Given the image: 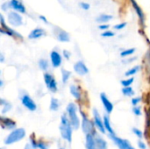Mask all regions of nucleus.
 Listing matches in <instances>:
<instances>
[{"mask_svg": "<svg viewBox=\"0 0 150 149\" xmlns=\"http://www.w3.org/2000/svg\"><path fill=\"white\" fill-rule=\"evenodd\" d=\"M73 126L69 121V119L67 114H62L61 117V125H60V133L61 136L66 141L71 143L72 141V133Z\"/></svg>", "mask_w": 150, "mask_h": 149, "instance_id": "1", "label": "nucleus"}, {"mask_svg": "<svg viewBox=\"0 0 150 149\" xmlns=\"http://www.w3.org/2000/svg\"><path fill=\"white\" fill-rule=\"evenodd\" d=\"M66 112H67V115L69 119V121H70L74 130H77L81 126V122H80V119L76 113V112H77L76 105L74 103H69L66 108Z\"/></svg>", "mask_w": 150, "mask_h": 149, "instance_id": "2", "label": "nucleus"}, {"mask_svg": "<svg viewBox=\"0 0 150 149\" xmlns=\"http://www.w3.org/2000/svg\"><path fill=\"white\" fill-rule=\"evenodd\" d=\"M25 136V131L24 128H15L12 130L10 134L4 139L5 145H11L16 142L22 141Z\"/></svg>", "mask_w": 150, "mask_h": 149, "instance_id": "3", "label": "nucleus"}, {"mask_svg": "<svg viewBox=\"0 0 150 149\" xmlns=\"http://www.w3.org/2000/svg\"><path fill=\"white\" fill-rule=\"evenodd\" d=\"M80 112H81V115H82L81 127H82V130H83V133H85V135H86V134H89V133H95V124H94V122H92L83 111H81Z\"/></svg>", "mask_w": 150, "mask_h": 149, "instance_id": "4", "label": "nucleus"}, {"mask_svg": "<svg viewBox=\"0 0 150 149\" xmlns=\"http://www.w3.org/2000/svg\"><path fill=\"white\" fill-rule=\"evenodd\" d=\"M44 81H45V83H46L47 90H49L52 93L57 92V90H58L57 82L52 74H50L48 72L44 73Z\"/></svg>", "mask_w": 150, "mask_h": 149, "instance_id": "5", "label": "nucleus"}, {"mask_svg": "<svg viewBox=\"0 0 150 149\" xmlns=\"http://www.w3.org/2000/svg\"><path fill=\"white\" fill-rule=\"evenodd\" d=\"M7 20L9 22L10 25H11L12 26L18 27L23 25V18L22 16L19 14V12L12 11H10L7 15Z\"/></svg>", "mask_w": 150, "mask_h": 149, "instance_id": "6", "label": "nucleus"}, {"mask_svg": "<svg viewBox=\"0 0 150 149\" xmlns=\"http://www.w3.org/2000/svg\"><path fill=\"white\" fill-rule=\"evenodd\" d=\"M20 101H21V104L23 105V106L25 108H26L28 111H30V112H35L37 110V105L35 104V102L33 101V99L28 94L24 93L20 97Z\"/></svg>", "mask_w": 150, "mask_h": 149, "instance_id": "7", "label": "nucleus"}, {"mask_svg": "<svg viewBox=\"0 0 150 149\" xmlns=\"http://www.w3.org/2000/svg\"><path fill=\"white\" fill-rule=\"evenodd\" d=\"M109 137L120 149H135L127 140L117 137L115 134H109Z\"/></svg>", "mask_w": 150, "mask_h": 149, "instance_id": "8", "label": "nucleus"}, {"mask_svg": "<svg viewBox=\"0 0 150 149\" xmlns=\"http://www.w3.org/2000/svg\"><path fill=\"white\" fill-rule=\"evenodd\" d=\"M93 122L95 124V126L97 127V129L102 133H105L106 130L105 128V125H104V120L103 119L100 117V114L98 113V112L94 109L93 110Z\"/></svg>", "mask_w": 150, "mask_h": 149, "instance_id": "9", "label": "nucleus"}, {"mask_svg": "<svg viewBox=\"0 0 150 149\" xmlns=\"http://www.w3.org/2000/svg\"><path fill=\"white\" fill-rule=\"evenodd\" d=\"M50 61L53 68H60L62 63V56L57 50H53L50 53Z\"/></svg>", "mask_w": 150, "mask_h": 149, "instance_id": "10", "label": "nucleus"}, {"mask_svg": "<svg viewBox=\"0 0 150 149\" xmlns=\"http://www.w3.org/2000/svg\"><path fill=\"white\" fill-rule=\"evenodd\" d=\"M74 71L79 75V76H85L89 73V68H87V66L85 65V63L82 61H78L74 64Z\"/></svg>", "mask_w": 150, "mask_h": 149, "instance_id": "11", "label": "nucleus"}, {"mask_svg": "<svg viewBox=\"0 0 150 149\" xmlns=\"http://www.w3.org/2000/svg\"><path fill=\"white\" fill-rule=\"evenodd\" d=\"M55 31V37L57 38V40L61 42H69L70 41V36L69 34V32H67L66 31L59 28V27H55L54 28Z\"/></svg>", "mask_w": 150, "mask_h": 149, "instance_id": "12", "label": "nucleus"}, {"mask_svg": "<svg viewBox=\"0 0 150 149\" xmlns=\"http://www.w3.org/2000/svg\"><path fill=\"white\" fill-rule=\"evenodd\" d=\"M100 99H101V102L103 104V106H104L106 113L107 114H111L112 112V111H113V105L109 100V98L107 97L105 93H101L100 94Z\"/></svg>", "mask_w": 150, "mask_h": 149, "instance_id": "13", "label": "nucleus"}, {"mask_svg": "<svg viewBox=\"0 0 150 149\" xmlns=\"http://www.w3.org/2000/svg\"><path fill=\"white\" fill-rule=\"evenodd\" d=\"M10 3H11V8L13 11H18L21 14L25 13L26 9H25V6L24 5L22 0H11Z\"/></svg>", "mask_w": 150, "mask_h": 149, "instance_id": "14", "label": "nucleus"}, {"mask_svg": "<svg viewBox=\"0 0 150 149\" xmlns=\"http://www.w3.org/2000/svg\"><path fill=\"white\" fill-rule=\"evenodd\" d=\"M0 121H1V126L3 128L7 129V130H14L16 128V122L9 118L4 117L2 116L0 118Z\"/></svg>", "mask_w": 150, "mask_h": 149, "instance_id": "15", "label": "nucleus"}, {"mask_svg": "<svg viewBox=\"0 0 150 149\" xmlns=\"http://www.w3.org/2000/svg\"><path fill=\"white\" fill-rule=\"evenodd\" d=\"M95 134H96V132L93 133L86 134V137H85V148L86 149H96Z\"/></svg>", "mask_w": 150, "mask_h": 149, "instance_id": "16", "label": "nucleus"}, {"mask_svg": "<svg viewBox=\"0 0 150 149\" xmlns=\"http://www.w3.org/2000/svg\"><path fill=\"white\" fill-rule=\"evenodd\" d=\"M45 34H46V32L44 29H42L40 27H37L31 31V32L28 35V39L29 40H37V39L43 37Z\"/></svg>", "mask_w": 150, "mask_h": 149, "instance_id": "17", "label": "nucleus"}, {"mask_svg": "<svg viewBox=\"0 0 150 149\" xmlns=\"http://www.w3.org/2000/svg\"><path fill=\"white\" fill-rule=\"evenodd\" d=\"M69 91H70V94L77 100V101H80L82 99V92H81V90L78 86H76V84H71L69 86Z\"/></svg>", "mask_w": 150, "mask_h": 149, "instance_id": "18", "label": "nucleus"}, {"mask_svg": "<svg viewBox=\"0 0 150 149\" xmlns=\"http://www.w3.org/2000/svg\"><path fill=\"white\" fill-rule=\"evenodd\" d=\"M96 139V149H107V142L97 133L95 134Z\"/></svg>", "mask_w": 150, "mask_h": 149, "instance_id": "19", "label": "nucleus"}, {"mask_svg": "<svg viewBox=\"0 0 150 149\" xmlns=\"http://www.w3.org/2000/svg\"><path fill=\"white\" fill-rule=\"evenodd\" d=\"M103 120H104V125H105V128L106 132H108L109 134H115V133H114V131L111 126V122H110V119H109L108 115L105 114Z\"/></svg>", "mask_w": 150, "mask_h": 149, "instance_id": "20", "label": "nucleus"}, {"mask_svg": "<svg viewBox=\"0 0 150 149\" xmlns=\"http://www.w3.org/2000/svg\"><path fill=\"white\" fill-rule=\"evenodd\" d=\"M113 17L112 15H109V14H100L98 17L96 18V21L98 23H101V24H105L106 22L110 21L111 19H112Z\"/></svg>", "mask_w": 150, "mask_h": 149, "instance_id": "21", "label": "nucleus"}, {"mask_svg": "<svg viewBox=\"0 0 150 149\" xmlns=\"http://www.w3.org/2000/svg\"><path fill=\"white\" fill-rule=\"evenodd\" d=\"M131 2H132V4H133L134 10L136 11V12H137V14H138L140 19H141V22H142V24H144V14H143V12H142L141 7L138 5V4L136 3L135 0H131Z\"/></svg>", "mask_w": 150, "mask_h": 149, "instance_id": "22", "label": "nucleus"}, {"mask_svg": "<svg viewBox=\"0 0 150 149\" xmlns=\"http://www.w3.org/2000/svg\"><path fill=\"white\" fill-rule=\"evenodd\" d=\"M0 104H1V105L3 106V108H2V114H5V113H7L8 112L11 111V105L9 102L4 100V99L2 98V99L0 100Z\"/></svg>", "mask_w": 150, "mask_h": 149, "instance_id": "23", "label": "nucleus"}, {"mask_svg": "<svg viewBox=\"0 0 150 149\" xmlns=\"http://www.w3.org/2000/svg\"><path fill=\"white\" fill-rule=\"evenodd\" d=\"M50 110L52 112H56L59 110L60 108V102L57 98L52 97L51 98V102H50V106H49Z\"/></svg>", "mask_w": 150, "mask_h": 149, "instance_id": "24", "label": "nucleus"}, {"mask_svg": "<svg viewBox=\"0 0 150 149\" xmlns=\"http://www.w3.org/2000/svg\"><path fill=\"white\" fill-rule=\"evenodd\" d=\"M38 64H39V68H40V70H42V71H47V70L48 69L49 63H48L47 60H46V59H44V58H41V59L39 60Z\"/></svg>", "mask_w": 150, "mask_h": 149, "instance_id": "25", "label": "nucleus"}, {"mask_svg": "<svg viewBox=\"0 0 150 149\" xmlns=\"http://www.w3.org/2000/svg\"><path fill=\"white\" fill-rule=\"evenodd\" d=\"M70 76H71V72L70 71H69V70H67L65 68L62 69V81L63 83H68Z\"/></svg>", "mask_w": 150, "mask_h": 149, "instance_id": "26", "label": "nucleus"}, {"mask_svg": "<svg viewBox=\"0 0 150 149\" xmlns=\"http://www.w3.org/2000/svg\"><path fill=\"white\" fill-rule=\"evenodd\" d=\"M140 68H141L140 66H138V65H137V66H134V67H133L132 68L128 69V70L125 73V76H134L135 74H137V73L139 72Z\"/></svg>", "mask_w": 150, "mask_h": 149, "instance_id": "27", "label": "nucleus"}, {"mask_svg": "<svg viewBox=\"0 0 150 149\" xmlns=\"http://www.w3.org/2000/svg\"><path fill=\"white\" fill-rule=\"evenodd\" d=\"M122 93L126 97H133L134 95V90L131 88V86L128 87H124L122 89Z\"/></svg>", "mask_w": 150, "mask_h": 149, "instance_id": "28", "label": "nucleus"}, {"mask_svg": "<svg viewBox=\"0 0 150 149\" xmlns=\"http://www.w3.org/2000/svg\"><path fill=\"white\" fill-rule=\"evenodd\" d=\"M134 76H131L129 78H127V79H124L121 81V85L123 87H128V86H131L132 83H134Z\"/></svg>", "mask_w": 150, "mask_h": 149, "instance_id": "29", "label": "nucleus"}, {"mask_svg": "<svg viewBox=\"0 0 150 149\" xmlns=\"http://www.w3.org/2000/svg\"><path fill=\"white\" fill-rule=\"evenodd\" d=\"M134 52H135V48L125 49V50H123L122 52H120V56H121V57H127V56L132 55Z\"/></svg>", "mask_w": 150, "mask_h": 149, "instance_id": "30", "label": "nucleus"}, {"mask_svg": "<svg viewBox=\"0 0 150 149\" xmlns=\"http://www.w3.org/2000/svg\"><path fill=\"white\" fill-rule=\"evenodd\" d=\"M101 36L104 37V38H111V37L114 36V32L110 31V30H105L104 32H102Z\"/></svg>", "mask_w": 150, "mask_h": 149, "instance_id": "31", "label": "nucleus"}, {"mask_svg": "<svg viewBox=\"0 0 150 149\" xmlns=\"http://www.w3.org/2000/svg\"><path fill=\"white\" fill-rule=\"evenodd\" d=\"M133 133L140 139V140H142V138H143V133L140 130V129H138V128H135V127H134L133 128Z\"/></svg>", "mask_w": 150, "mask_h": 149, "instance_id": "32", "label": "nucleus"}, {"mask_svg": "<svg viewBox=\"0 0 150 149\" xmlns=\"http://www.w3.org/2000/svg\"><path fill=\"white\" fill-rule=\"evenodd\" d=\"M127 22H121V23H119V24H117V25H114V29H116V30H122V29H124L126 26H127Z\"/></svg>", "mask_w": 150, "mask_h": 149, "instance_id": "33", "label": "nucleus"}, {"mask_svg": "<svg viewBox=\"0 0 150 149\" xmlns=\"http://www.w3.org/2000/svg\"><path fill=\"white\" fill-rule=\"evenodd\" d=\"M133 112H134L136 116H141V115H142V110H141V107H140V106H138V105L134 106V108H133Z\"/></svg>", "mask_w": 150, "mask_h": 149, "instance_id": "34", "label": "nucleus"}, {"mask_svg": "<svg viewBox=\"0 0 150 149\" xmlns=\"http://www.w3.org/2000/svg\"><path fill=\"white\" fill-rule=\"evenodd\" d=\"M1 8H2V10H3L4 11H6L7 10L11 9V3H10V2H5V3H4V4L1 5Z\"/></svg>", "mask_w": 150, "mask_h": 149, "instance_id": "35", "label": "nucleus"}, {"mask_svg": "<svg viewBox=\"0 0 150 149\" xmlns=\"http://www.w3.org/2000/svg\"><path fill=\"white\" fill-rule=\"evenodd\" d=\"M80 7H81L83 10L88 11V10L91 8V5H90V4H88V3H86V2H81V3H80Z\"/></svg>", "mask_w": 150, "mask_h": 149, "instance_id": "36", "label": "nucleus"}, {"mask_svg": "<svg viewBox=\"0 0 150 149\" xmlns=\"http://www.w3.org/2000/svg\"><path fill=\"white\" fill-rule=\"evenodd\" d=\"M141 101H142V98H141V97H133V98H132V100H131L132 105H133L134 106L138 105V104H139Z\"/></svg>", "mask_w": 150, "mask_h": 149, "instance_id": "37", "label": "nucleus"}, {"mask_svg": "<svg viewBox=\"0 0 150 149\" xmlns=\"http://www.w3.org/2000/svg\"><path fill=\"white\" fill-rule=\"evenodd\" d=\"M62 55H63V57H64L66 60H69L71 54H70V52H69V51H68V50L64 49V50L62 51Z\"/></svg>", "mask_w": 150, "mask_h": 149, "instance_id": "38", "label": "nucleus"}, {"mask_svg": "<svg viewBox=\"0 0 150 149\" xmlns=\"http://www.w3.org/2000/svg\"><path fill=\"white\" fill-rule=\"evenodd\" d=\"M138 148L140 149H146L147 148V145L142 141H138Z\"/></svg>", "mask_w": 150, "mask_h": 149, "instance_id": "39", "label": "nucleus"}, {"mask_svg": "<svg viewBox=\"0 0 150 149\" xmlns=\"http://www.w3.org/2000/svg\"><path fill=\"white\" fill-rule=\"evenodd\" d=\"M98 28L100 30H102V31H105V30H107L109 28V25L108 24H102V25H100L98 26Z\"/></svg>", "mask_w": 150, "mask_h": 149, "instance_id": "40", "label": "nucleus"}, {"mask_svg": "<svg viewBox=\"0 0 150 149\" xmlns=\"http://www.w3.org/2000/svg\"><path fill=\"white\" fill-rule=\"evenodd\" d=\"M39 18H40V19L43 20L45 24H47V23H48V22H47V19L46 18V17H45V16H43V15H40V16H39Z\"/></svg>", "mask_w": 150, "mask_h": 149, "instance_id": "41", "label": "nucleus"}, {"mask_svg": "<svg viewBox=\"0 0 150 149\" xmlns=\"http://www.w3.org/2000/svg\"><path fill=\"white\" fill-rule=\"evenodd\" d=\"M24 149H33V147H32L31 143H27V144L25 145V148Z\"/></svg>", "mask_w": 150, "mask_h": 149, "instance_id": "42", "label": "nucleus"}, {"mask_svg": "<svg viewBox=\"0 0 150 149\" xmlns=\"http://www.w3.org/2000/svg\"><path fill=\"white\" fill-rule=\"evenodd\" d=\"M4 61V56H3V54H1V62H3Z\"/></svg>", "mask_w": 150, "mask_h": 149, "instance_id": "43", "label": "nucleus"}, {"mask_svg": "<svg viewBox=\"0 0 150 149\" xmlns=\"http://www.w3.org/2000/svg\"><path fill=\"white\" fill-rule=\"evenodd\" d=\"M0 84H1V86H3V81L1 80V82H0Z\"/></svg>", "mask_w": 150, "mask_h": 149, "instance_id": "44", "label": "nucleus"}, {"mask_svg": "<svg viewBox=\"0 0 150 149\" xmlns=\"http://www.w3.org/2000/svg\"><path fill=\"white\" fill-rule=\"evenodd\" d=\"M59 149H65L64 148H59Z\"/></svg>", "mask_w": 150, "mask_h": 149, "instance_id": "45", "label": "nucleus"}]
</instances>
